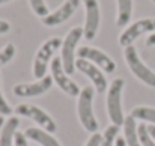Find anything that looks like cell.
I'll use <instances>...</instances> for the list:
<instances>
[{
  "label": "cell",
  "mask_w": 155,
  "mask_h": 146,
  "mask_svg": "<svg viewBox=\"0 0 155 146\" xmlns=\"http://www.w3.org/2000/svg\"><path fill=\"white\" fill-rule=\"evenodd\" d=\"M29 3H30V8L35 12V15L44 18V17H47L50 14L48 12V8L45 5V0H29Z\"/></svg>",
  "instance_id": "ffe728a7"
},
{
  "label": "cell",
  "mask_w": 155,
  "mask_h": 146,
  "mask_svg": "<svg viewBox=\"0 0 155 146\" xmlns=\"http://www.w3.org/2000/svg\"><path fill=\"white\" fill-rule=\"evenodd\" d=\"M9 30H11V24H9V21H6V20H0V35L8 33Z\"/></svg>",
  "instance_id": "484cf974"
},
{
  "label": "cell",
  "mask_w": 155,
  "mask_h": 146,
  "mask_svg": "<svg viewBox=\"0 0 155 146\" xmlns=\"http://www.w3.org/2000/svg\"><path fill=\"white\" fill-rule=\"evenodd\" d=\"M94 94H95V88L92 86H86L81 89L80 95H78V102H77V114H78V121L81 124V127L89 131V133H98V121L95 119L94 114Z\"/></svg>",
  "instance_id": "6da1fadb"
},
{
  "label": "cell",
  "mask_w": 155,
  "mask_h": 146,
  "mask_svg": "<svg viewBox=\"0 0 155 146\" xmlns=\"http://www.w3.org/2000/svg\"><path fill=\"white\" fill-rule=\"evenodd\" d=\"M101 140H103V136H101L100 133H94V134L89 137V140L86 142L84 146H100L101 145Z\"/></svg>",
  "instance_id": "d4e9b609"
},
{
  "label": "cell",
  "mask_w": 155,
  "mask_h": 146,
  "mask_svg": "<svg viewBox=\"0 0 155 146\" xmlns=\"http://www.w3.org/2000/svg\"><path fill=\"white\" fill-rule=\"evenodd\" d=\"M18 125H20V119L17 116H11L9 119H6L0 131V146H14V139Z\"/></svg>",
  "instance_id": "9a60e30c"
},
{
  "label": "cell",
  "mask_w": 155,
  "mask_h": 146,
  "mask_svg": "<svg viewBox=\"0 0 155 146\" xmlns=\"http://www.w3.org/2000/svg\"><path fill=\"white\" fill-rule=\"evenodd\" d=\"M15 56V47L14 44H6L3 48L0 50V66L9 63Z\"/></svg>",
  "instance_id": "7402d4cb"
},
{
  "label": "cell",
  "mask_w": 155,
  "mask_h": 146,
  "mask_svg": "<svg viewBox=\"0 0 155 146\" xmlns=\"http://www.w3.org/2000/svg\"><path fill=\"white\" fill-rule=\"evenodd\" d=\"M8 2H11V0H0V5H5V3H8Z\"/></svg>",
  "instance_id": "4dcf8cb0"
},
{
  "label": "cell",
  "mask_w": 155,
  "mask_h": 146,
  "mask_svg": "<svg viewBox=\"0 0 155 146\" xmlns=\"http://www.w3.org/2000/svg\"><path fill=\"white\" fill-rule=\"evenodd\" d=\"M117 2V17H116V26L124 27L130 23L133 15V0H116Z\"/></svg>",
  "instance_id": "e0dca14e"
},
{
  "label": "cell",
  "mask_w": 155,
  "mask_h": 146,
  "mask_svg": "<svg viewBox=\"0 0 155 146\" xmlns=\"http://www.w3.org/2000/svg\"><path fill=\"white\" fill-rule=\"evenodd\" d=\"M146 45H148V47H154L155 45V32L148 36V39H146Z\"/></svg>",
  "instance_id": "4316f807"
},
{
  "label": "cell",
  "mask_w": 155,
  "mask_h": 146,
  "mask_svg": "<svg viewBox=\"0 0 155 146\" xmlns=\"http://www.w3.org/2000/svg\"><path fill=\"white\" fill-rule=\"evenodd\" d=\"M5 122H6V121H5V118H3V116L0 114V131H2V128H3V125H5Z\"/></svg>",
  "instance_id": "f546056e"
},
{
  "label": "cell",
  "mask_w": 155,
  "mask_h": 146,
  "mask_svg": "<svg viewBox=\"0 0 155 146\" xmlns=\"http://www.w3.org/2000/svg\"><path fill=\"white\" fill-rule=\"evenodd\" d=\"M125 88V81L122 78H114L107 91V114L110 118V122L113 125L122 127L125 116H124V108H122V92Z\"/></svg>",
  "instance_id": "7a4b0ae2"
},
{
  "label": "cell",
  "mask_w": 155,
  "mask_h": 146,
  "mask_svg": "<svg viewBox=\"0 0 155 146\" xmlns=\"http://www.w3.org/2000/svg\"><path fill=\"white\" fill-rule=\"evenodd\" d=\"M124 56H125V62H127L130 71H131L142 83H145L146 86L155 88V72L140 59V56H139L136 47H134V45L125 47Z\"/></svg>",
  "instance_id": "277c9868"
},
{
  "label": "cell",
  "mask_w": 155,
  "mask_h": 146,
  "mask_svg": "<svg viewBox=\"0 0 155 146\" xmlns=\"http://www.w3.org/2000/svg\"><path fill=\"white\" fill-rule=\"evenodd\" d=\"M152 2H154V3H155V0H152Z\"/></svg>",
  "instance_id": "1f68e13d"
},
{
  "label": "cell",
  "mask_w": 155,
  "mask_h": 146,
  "mask_svg": "<svg viewBox=\"0 0 155 146\" xmlns=\"http://www.w3.org/2000/svg\"><path fill=\"white\" fill-rule=\"evenodd\" d=\"M0 114H2V116H11V114H12V107L8 104V101L3 97L2 86H0Z\"/></svg>",
  "instance_id": "603a6c76"
},
{
  "label": "cell",
  "mask_w": 155,
  "mask_h": 146,
  "mask_svg": "<svg viewBox=\"0 0 155 146\" xmlns=\"http://www.w3.org/2000/svg\"><path fill=\"white\" fill-rule=\"evenodd\" d=\"M122 127H124V140H125L127 146H142L140 139H139V130H137L136 119L131 114L125 116Z\"/></svg>",
  "instance_id": "2e32d148"
},
{
  "label": "cell",
  "mask_w": 155,
  "mask_h": 146,
  "mask_svg": "<svg viewBox=\"0 0 155 146\" xmlns=\"http://www.w3.org/2000/svg\"><path fill=\"white\" fill-rule=\"evenodd\" d=\"M15 114L33 121L35 124H38L39 128H42V130H45V131H50L51 134L56 133V130H57V125H56V122L53 121L51 116H50L45 110H42L41 107H38V105H35V104H27V102L18 104V105L15 107Z\"/></svg>",
  "instance_id": "8992f818"
},
{
  "label": "cell",
  "mask_w": 155,
  "mask_h": 146,
  "mask_svg": "<svg viewBox=\"0 0 155 146\" xmlns=\"http://www.w3.org/2000/svg\"><path fill=\"white\" fill-rule=\"evenodd\" d=\"M84 5V26H83V38L87 41L95 39L100 23H101V9L98 0H81Z\"/></svg>",
  "instance_id": "52a82bcc"
},
{
  "label": "cell",
  "mask_w": 155,
  "mask_h": 146,
  "mask_svg": "<svg viewBox=\"0 0 155 146\" xmlns=\"http://www.w3.org/2000/svg\"><path fill=\"white\" fill-rule=\"evenodd\" d=\"M53 77L45 75L44 78H39L32 83H20L14 86V94L20 98H32V97H41L45 92H48L53 86Z\"/></svg>",
  "instance_id": "7c38bea8"
},
{
  "label": "cell",
  "mask_w": 155,
  "mask_h": 146,
  "mask_svg": "<svg viewBox=\"0 0 155 146\" xmlns=\"http://www.w3.org/2000/svg\"><path fill=\"white\" fill-rule=\"evenodd\" d=\"M81 0H66L62 6H59L56 11H53L51 14H48L47 17L42 18V24L47 27H56L62 23H65L66 20H69L74 12L78 9Z\"/></svg>",
  "instance_id": "4fadbf2b"
},
{
  "label": "cell",
  "mask_w": 155,
  "mask_h": 146,
  "mask_svg": "<svg viewBox=\"0 0 155 146\" xmlns=\"http://www.w3.org/2000/svg\"><path fill=\"white\" fill-rule=\"evenodd\" d=\"M62 47V39L54 36L47 39L35 54V59H33V77L36 80L39 78H44L47 75V69H48V63L50 60H53V56L57 50Z\"/></svg>",
  "instance_id": "3957f363"
},
{
  "label": "cell",
  "mask_w": 155,
  "mask_h": 146,
  "mask_svg": "<svg viewBox=\"0 0 155 146\" xmlns=\"http://www.w3.org/2000/svg\"><path fill=\"white\" fill-rule=\"evenodd\" d=\"M50 69H51V77L53 81L57 85V88L60 91H63L66 95L69 97H78L80 95V88L77 83H74L71 78H69V74L65 71L63 65H62V59L60 57H54L51 60V65H50Z\"/></svg>",
  "instance_id": "ba28073f"
},
{
  "label": "cell",
  "mask_w": 155,
  "mask_h": 146,
  "mask_svg": "<svg viewBox=\"0 0 155 146\" xmlns=\"http://www.w3.org/2000/svg\"><path fill=\"white\" fill-rule=\"evenodd\" d=\"M148 133L151 134V137L155 140V125H148Z\"/></svg>",
  "instance_id": "83f0119b"
},
{
  "label": "cell",
  "mask_w": 155,
  "mask_h": 146,
  "mask_svg": "<svg viewBox=\"0 0 155 146\" xmlns=\"http://www.w3.org/2000/svg\"><path fill=\"white\" fill-rule=\"evenodd\" d=\"M75 69L77 71H80L81 74H84L92 83H94V88L100 92V94H103L107 91V88H108V83H107V80H105V75H104L103 69L101 68H98L97 65H94L92 62H89V60H86V59H75Z\"/></svg>",
  "instance_id": "30bf717a"
},
{
  "label": "cell",
  "mask_w": 155,
  "mask_h": 146,
  "mask_svg": "<svg viewBox=\"0 0 155 146\" xmlns=\"http://www.w3.org/2000/svg\"><path fill=\"white\" fill-rule=\"evenodd\" d=\"M119 128L117 125H108L105 128L103 134V140H101V145L100 146H114L116 143V139H117V133H119Z\"/></svg>",
  "instance_id": "d6986e66"
},
{
  "label": "cell",
  "mask_w": 155,
  "mask_h": 146,
  "mask_svg": "<svg viewBox=\"0 0 155 146\" xmlns=\"http://www.w3.org/2000/svg\"><path fill=\"white\" fill-rule=\"evenodd\" d=\"M24 136L27 139L39 143L41 146H62L57 142V139H54L51 136V133H48V131H45L42 128H35V127L27 128L24 131Z\"/></svg>",
  "instance_id": "5bb4252c"
},
{
  "label": "cell",
  "mask_w": 155,
  "mask_h": 146,
  "mask_svg": "<svg viewBox=\"0 0 155 146\" xmlns=\"http://www.w3.org/2000/svg\"><path fill=\"white\" fill-rule=\"evenodd\" d=\"M114 146H127V143H125V140H124L122 137H117V139H116V143H114Z\"/></svg>",
  "instance_id": "f1b7e54d"
},
{
  "label": "cell",
  "mask_w": 155,
  "mask_h": 146,
  "mask_svg": "<svg viewBox=\"0 0 155 146\" xmlns=\"http://www.w3.org/2000/svg\"><path fill=\"white\" fill-rule=\"evenodd\" d=\"M137 130H139V139H140L142 146H155V140L151 137V134L148 133V125L140 124L137 127Z\"/></svg>",
  "instance_id": "44dd1931"
},
{
  "label": "cell",
  "mask_w": 155,
  "mask_h": 146,
  "mask_svg": "<svg viewBox=\"0 0 155 146\" xmlns=\"http://www.w3.org/2000/svg\"><path fill=\"white\" fill-rule=\"evenodd\" d=\"M77 56L80 59H86V60L92 62L94 65H97L98 68H101L103 71L108 72V74H111V72L116 71L114 60L110 56H107L104 51H101V50H98V48L87 47V45L80 47V48H77Z\"/></svg>",
  "instance_id": "8fae6325"
},
{
  "label": "cell",
  "mask_w": 155,
  "mask_h": 146,
  "mask_svg": "<svg viewBox=\"0 0 155 146\" xmlns=\"http://www.w3.org/2000/svg\"><path fill=\"white\" fill-rule=\"evenodd\" d=\"M83 38V27H72L68 35L65 36V39L62 41V65L65 68V71L71 75L74 74L75 69V53H77V45L80 42V39Z\"/></svg>",
  "instance_id": "5b68a950"
},
{
  "label": "cell",
  "mask_w": 155,
  "mask_h": 146,
  "mask_svg": "<svg viewBox=\"0 0 155 146\" xmlns=\"http://www.w3.org/2000/svg\"><path fill=\"white\" fill-rule=\"evenodd\" d=\"M131 116L134 119H140L145 122H149L151 125H155V108L154 107H146V105H139L131 111Z\"/></svg>",
  "instance_id": "ac0fdd59"
},
{
  "label": "cell",
  "mask_w": 155,
  "mask_h": 146,
  "mask_svg": "<svg viewBox=\"0 0 155 146\" xmlns=\"http://www.w3.org/2000/svg\"><path fill=\"white\" fill-rule=\"evenodd\" d=\"M155 32V18H142L134 21L131 26H128L119 36V44L122 47L133 45V42L140 38L145 33H154Z\"/></svg>",
  "instance_id": "9c48e42d"
},
{
  "label": "cell",
  "mask_w": 155,
  "mask_h": 146,
  "mask_svg": "<svg viewBox=\"0 0 155 146\" xmlns=\"http://www.w3.org/2000/svg\"><path fill=\"white\" fill-rule=\"evenodd\" d=\"M14 146H27V137L24 136V133H21V131H17L15 133Z\"/></svg>",
  "instance_id": "cb8c5ba5"
}]
</instances>
